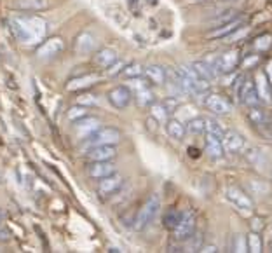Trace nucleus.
<instances>
[{
	"label": "nucleus",
	"instance_id": "obj_1",
	"mask_svg": "<svg viewBox=\"0 0 272 253\" xmlns=\"http://www.w3.org/2000/svg\"><path fill=\"white\" fill-rule=\"evenodd\" d=\"M9 26L14 39L23 44H33L41 42L46 37V21L41 16L35 14H21L9 19Z\"/></svg>",
	"mask_w": 272,
	"mask_h": 253
},
{
	"label": "nucleus",
	"instance_id": "obj_2",
	"mask_svg": "<svg viewBox=\"0 0 272 253\" xmlns=\"http://www.w3.org/2000/svg\"><path fill=\"white\" fill-rule=\"evenodd\" d=\"M159 208H161V197H159V194H152V196L147 199V203H145L143 206L140 208V211H138L135 222H133V227H135V231H145V229H147L148 225L153 222L156 215L159 213Z\"/></svg>",
	"mask_w": 272,
	"mask_h": 253
},
{
	"label": "nucleus",
	"instance_id": "obj_3",
	"mask_svg": "<svg viewBox=\"0 0 272 253\" xmlns=\"http://www.w3.org/2000/svg\"><path fill=\"white\" fill-rule=\"evenodd\" d=\"M122 138V133L117 128H112V126H105V128H100L96 133H93L91 136L86 140V150L91 147H98V145H117Z\"/></svg>",
	"mask_w": 272,
	"mask_h": 253
},
{
	"label": "nucleus",
	"instance_id": "obj_4",
	"mask_svg": "<svg viewBox=\"0 0 272 253\" xmlns=\"http://www.w3.org/2000/svg\"><path fill=\"white\" fill-rule=\"evenodd\" d=\"M225 196H227V199L230 201L232 206L238 209V211L246 213V215L248 213L255 211L253 199H251V197L248 196L241 187H238V185H228L227 191H225Z\"/></svg>",
	"mask_w": 272,
	"mask_h": 253
},
{
	"label": "nucleus",
	"instance_id": "obj_5",
	"mask_svg": "<svg viewBox=\"0 0 272 253\" xmlns=\"http://www.w3.org/2000/svg\"><path fill=\"white\" fill-rule=\"evenodd\" d=\"M196 225H197V216L192 209H187V211L181 213L178 224L173 229V236H175L176 241H185L188 239L192 234L196 232Z\"/></svg>",
	"mask_w": 272,
	"mask_h": 253
},
{
	"label": "nucleus",
	"instance_id": "obj_6",
	"mask_svg": "<svg viewBox=\"0 0 272 253\" xmlns=\"http://www.w3.org/2000/svg\"><path fill=\"white\" fill-rule=\"evenodd\" d=\"M63 51H65V41L61 37H58V35H54V37L44 39L41 42V46L37 47L35 54L41 60H53V58H56Z\"/></svg>",
	"mask_w": 272,
	"mask_h": 253
},
{
	"label": "nucleus",
	"instance_id": "obj_7",
	"mask_svg": "<svg viewBox=\"0 0 272 253\" xmlns=\"http://www.w3.org/2000/svg\"><path fill=\"white\" fill-rule=\"evenodd\" d=\"M239 63H241V56H239L238 51H236V49L225 51V53H222L220 56H216L215 72H216V75L230 74V72H234V70L238 68Z\"/></svg>",
	"mask_w": 272,
	"mask_h": 253
},
{
	"label": "nucleus",
	"instance_id": "obj_8",
	"mask_svg": "<svg viewBox=\"0 0 272 253\" xmlns=\"http://www.w3.org/2000/svg\"><path fill=\"white\" fill-rule=\"evenodd\" d=\"M122 185H124V176L113 173V175L106 176V178L98 180V189H96L98 196H100L101 199H108V197L115 196V194L121 191Z\"/></svg>",
	"mask_w": 272,
	"mask_h": 253
},
{
	"label": "nucleus",
	"instance_id": "obj_9",
	"mask_svg": "<svg viewBox=\"0 0 272 253\" xmlns=\"http://www.w3.org/2000/svg\"><path fill=\"white\" fill-rule=\"evenodd\" d=\"M101 128V121L94 116H86L82 119L75 121V126H73V131H75L77 140L86 141L93 133H96L98 129Z\"/></svg>",
	"mask_w": 272,
	"mask_h": 253
},
{
	"label": "nucleus",
	"instance_id": "obj_10",
	"mask_svg": "<svg viewBox=\"0 0 272 253\" xmlns=\"http://www.w3.org/2000/svg\"><path fill=\"white\" fill-rule=\"evenodd\" d=\"M204 106H206L210 112L216 114V116H225V114L232 112V103L227 100L225 96L218 93H210L204 98Z\"/></svg>",
	"mask_w": 272,
	"mask_h": 253
},
{
	"label": "nucleus",
	"instance_id": "obj_11",
	"mask_svg": "<svg viewBox=\"0 0 272 253\" xmlns=\"http://www.w3.org/2000/svg\"><path fill=\"white\" fill-rule=\"evenodd\" d=\"M106 98H108V103L112 105L113 109L122 110V109H126V106L131 103L133 93H131V89L126 88V86H115L113 89L108 91Z\"/></svg>",
	"mask_w": 272,
	"mask_h": 253
},
{
	"label": "nucleus",
	"instance_id": "obj_12",
	"mask_svg": "<svg viewBox=\"0 0 272 253\" xmlns=\"http://www.w3.org/2000/svg\"><path fill=\"white\" fill-rule=\"evenodd\" d=\"M113 173H117V166L113 164V161H91L88 168V175L93 180L106 178Z\"/></svg>",
	"mask_w": 272,
	"mask_h": 253
},
{
	"label": "nucleus",
	"instance_id": "obj_13",
	"mask_svg": "<svg viewBox=\"0 0 272 253\" xmlns=\"http://www.w3.org/2000/svg\"><path fill=\"white\" fill-rule=\"evenodd\" d=\"M253 82H255V89L258 93V98L260 101L263 103H272V89H270V82H269V77H267L265 72H257L253 77Z\"/></svg>",
	"mask_w": 272,
	"mask_h": 253
},
{
	"label": "nucleus",
	"instance_id": "obj_14",
	"mask_svg": "<svg viewBox=\"0 0 272 253\" xmlns=\"http://www.w3.org/2000/svg\"><path fill=\"white\" fill-rule=\"evenodd\" d=\"M135 96H136V101L140 106H143V109H147V106H150L153 103V93L150 89H148V82L143 81L141 77L135 79Z\"/></svg>",
	"mask_w": 272,
	"mask_h": 253
},
{
	"label": "nucleus",
	"instance_id": "obj_15",
	"mask_svg": "<svg viewBox=\"0 0 272 253\" xmlns=\"http://www.w3.org/2000/svg\"><path fill=\"white\" fill-rule=\"evenodd\" d=\"M86 157L89 161H113L117 157V149L115 145H98L88 149Z\"/></svg>",
	"mask_w": 272,
	"mask_h": 253
},
{
	"label": "nucleus",
	"instance_id": "obj_16",
	"mask_svg": "<svg viewBox=\"0 0 272 253\" xmlns=\"http://www.w3.org/2000/svg\"><path fill=\"white\" fill-rule=\"evenodd\" d=\"M238 96H241V101L248 106V109L258 105V101H260L258 93H257V89H255V82L251 81V79H244Z\"/></svg>",
	"mask_w": 272,
	"mask_h": 253
},
{
	"label": "nucleus",
	"instance_id": "obj_17",
	"mask_svg": "<svg viewBox=\"0 0 272 253\" xmlns=\"http://www.w3.org/2000/svg\"><path fill=\"white\" fill-rule=\"evenodd\" d=\"M101 81V75L100 74H86V75H79V77L72 79V81L66 84V89L68 91H82V89H88L91 86L98 84Z\"/></svg>",
	"mask_w": 272,
	"mask_h": 253
},
{
	"label": "nucleus",
	"instance_id": "obj_18",
	"mask_svg": "<svg viewBox=\"0 0 272 253\" xmlns=\"http://www.w3.org/2000/svg\"><path fill=\"white\" fill-rule=\"evenodd\" d=\"M223 150L228 154H238L244 149V138L238 131H227L222 138Z\"/></svg>",
	"mask_w": 272,
	"mask_h": 253
},
{
	"label": "nucleus",
	"instance_id": "obj_19",
	"mask_svg": "<svg viewBox=\"0 0 272 253\" xmlns=\"http://www.w3.org/2000/svg\"><path fill=\"white\" fill-rule=\"evenodd\" d=\"M75 51L81 54H89L96 49V37L91 31H81L75 39Z\"/></svg>",
	"mask_w": 272,
	"mask_h": 253
},
{
	"label": "nucleus",
	"instance_id": "obj_20",
	"mask_svg": "<svg viewBox=\"0 0 272 253\" xmlns=\"http://www.w3.org/2000/svg\"><path fill=\"white\" fill-rule=\"evenodd\" d=\"M241 26H243V18L239 16V18L234 19V21L225 23V25L213 28L210 33H208V39H223V37H228V35L236 33V31L241 28Z\"/></svg>",
	"mask_w": 272,
	"mask_h": 253
},
{
	"label": "nucleus",
	"instance_id": "obj_21",
	"mask_svg": "<svg viewBox=\"0 0 272 253\" xmlns=\"http://www.w3.org/2000/svg\"><path fill=\"white\" fill-rule=\"evenodd\" d=\"M47 0H13V7L21 13H38L47 9Z\"/></svg>",
	"mask_w": 272,
	"mask_h": 253
},
{
	"label": "nucleus",
	"instance_id": "obj_22",
	"mask_svg": "<svg viewBox=\"0 0 272 253\" xmlns=\"http://www.w3.org/2000/svg\"><path fill=\"white\" fill-rule=\"evenodd\" d=\"M145 79L153 86H164L168 82V72L164 66L150 65L145 68Z\"/></svg>",
	"mask_w": 272,
	"mask_h": 253
},
{
	"label": "nucleus",
	"instance_id": "obj_23",
	"mask_svg": "<svg viewBox=\"0 0 272 253\" xmlns=\"http://www.w3.org/2000/svg\"><path fill=\"white\" fill-rule=\"evenodd\" d=\"M94 65L100 66V68H108V66H112L113 63L117 61V51L112 49V47H105V49H100L96 54H94L93 58Z\"/></svg>",
	"mask_w": 272,
	"mask_h": 253
},
{
	"label": "nucleus",
	"instance_id": "obj_24",
	"mask_svg": "<svg viewBox=\"0 0 272 253\" xmlns=\"http://www.w3.org/2000/svg\"><path fill=\"white\" fill-rule=\"evenodd\" d=\"M204 150H206V154L211 159H220L225 152L222 140L216 136H211V134H206V138H204Z\"/></svg>",
	"mask_w": 272,
	"mask_h": 253
},
{
	"label": "nucleus",
	"instance_id": "obj_25",
	"mask_svg": "<svg viewBox=\"0 0 272 253\" xmlns=\"http://www.w3.org/2000/svg\"><path fill=\"white\" fill-rule=\"evenodd\" d=\"M166 133L169 138H173V140H183L185 138V133H187V129H185V126L181 124L178 119H168L166 121Z\"/></svg>",
	"mask_w": 272,
	"mask_h": 253
},
{
	"label": "nucleus",
	"instance_id": "obj_26",
	"mask_svg": "<svg viewBox=\"0 0 272 253\" xmlns=\"http://www.w3.org/2000/svg\"><path fill=\"white\" fill-rule=\"evenodd\" d=\"M169 112H171V110L168 109L166 103H152L150 105V116L157 122H164V124H166V121L169 119Z\"/></svg>",
	"mask_w": 272,
	"mask_h": 253
},
{
	"label": "nucleus",
	"instance_id": "obj_27",
	"mask_svg": "<svg viewBox=\"0 0 272 253\" xmlns=\"http://www.w3.org/2000/svg\"><path fill=\"white\" fill-rule=\"evenodd\" d=\"M246 241H248V251L260 253L263 250V243H262V238H260V232L251 231L250 234H248Z\"/></svg>",
	"mask_w": 272,
	"mask_h": 253
},
{
	"label": "nucleus",
	"instance_id": "obj_28",
	"mask_svg": "<svg viewBox=\"0 0 272 253\" xmlns=\"http://www.w3.org/2000/svg\"><path fill=\"white\" fill-rule=\"evenodd\" d=\"M238 18H239L238 11H225L223 14H220V16H216L215 19H211V26L216 28V26H222V25H225V23H230Z\"/></svg>",
	"mask_w": 272,
	"mask_h": 253
},
{
	"label": "nucleus",
	"instance_id": "obj_29",
	"mask_svg": "<svg viewBox=\"0 0 272 253\" xmlns=\"http://www.w3.org/2000/svg\"><path fill=\"white\" fill-rule=\"evenodd\" d=\"M88 116V106L86 105H73L72 109L66 112V117H68V121H72V122H75L79 119H82V117H86Z\"/></svg>",
	"mask_w": 272,
	"mask_h": 253
},
{
	"label": "nucleus",
	"instance_id": "obj_30",
	"mask_svg": "<svg viewBox=\"0 0 272 253\" xmlns=\"http://www.w3.org/2000/svg\"><path fill=\"white\" fill-rule=\"evenodd\" d=\"M122 74L129 79H138V77H141V75H145V68L140 65V63H131V65H126V68Z\"/></svg>",
	"mask_w": 272,
	"mask_h": 253
},
{
	"label": "nucleus",
	"instance_id": "obj_31",
	"mask_svg": "<svg viewBox=\"0 0 272 253\" xmlns=\"http://www.w3.org/2000/svg\"><path fill=\"white\" fill-rule=\"evenodd\" d=\"M185 241H187V246H185L187 251H201V248H203V236L197 234V232H194L190 238Z\"/></svg>",
	"mask_w": 272,
	"mask_h": 253
},
{
	"label": "nucleus",
	"instance_id": "obj_32",
	"mask_svg": "<svg viewBox=\"0 0 272 253\" xmlns=\"http://www.w3.org/2000/svg\"><path fill=\"white\" fill-rule=\"evenodd\" d=\"M206 121V133L204 134H211V136H216L222 140L223 138V129L220 128V124L215 119H204Z\"/></svg>",
	"mask_w": 272,
	"mask_h": 253
},
{
	"label": "nucleus",
	"instance_id": "obj_33",
	"mask_svg": "<svg viewBox=\"0 0 272 253\" xmlns=\"http://www.w3.org/2000/svg\"><path fill=\"white\" fill-rule=\"evenodd\" d=\"M188 131L196 133V134L206 133V121H204L203 117H196V119L188 121Z\"/></svg>",
	"mask_w": 272,
	"mask_h": 253
},
{
	"label": "nucleus",
	"instance_id": "obj_34",
	"mask_svg": "<svg viewBox=\"0 0 272 253\" xmlns=\"http://www.w3.org/2000/svg\"><path fill=\"white\" fill-rule=\"evenodd\" d=\"M181 213L175 211V209H171V211L168 213L166 216H164V225H166V229H169V231H173V229L176 227V224H178Z\"/></svg>",
	"mask_w": 272,
	"mask_h": 253
},
{
	"label": "nucleus",
	"instance_id": "obj_35",
	"mask_svg": "<svg viewBox=\"0 0 272 253\" xmlns=\"http://www.w3.org/2000/svg\"><path fill=\"white\" fill-rule=\"evenodd\" d=\"M232 250L238 251V253L248 251V241L244 239V236H241V234L234 236V244H232Z\"/></svg>",
	"mask_w": 272,
	"mask_h": 253
},
{
	"label": "nucleus",
	"instance_id": "obj_36",
	"mask_svg": "<svg viewBox=\"0 0 272 253\" xmlns=\"http://www.w3.org/2000/svg\"><path fill=\"white\" fill-rule=\"evenodd\" d=\"M270 46H272V37L269 33L262 35V37H258L257 41H255V47H257L258 51H267Z\"/></svg>",
	"mask_w": 272,
	"mask_h": 253
},
{
	"label": "nucleus",
	"instance_id": "obj_37",
	"mask_svg": "<svg viewBox=\"0 0 272 253\" xmlns=\"http://www.w3.org/2000/svg\"><path fill=\"white\" fill-rule=\"evenodd\" d=\"M124 68H126V63H124V61H121V60H117L112 66H108V68H106V74H108L110 77H113V75L124 72Z\"/></svg>",
	"mask_w": 272,
	"mask_h": 253
},
{
	"label": "nucleus",
	"instance_id": "obj_38",
	"mask_svg": "<svg viewBox=\"0 0 272 253\" xmlns=\"http://www.w3.org/2000/svg\"><path fill=\"white\" fill-rule=\"evenodd\" d=\"M263 225H265L263 219H253V220H251V231L260 232L263 229Z\"/></svg>",
	"mask_w": 272,
	"mask_h": 253
},
{
	"label": "nucleus",
	"instance_id": "obj_39",
	"mask_svg": "<svg viewBox=\"0 0 272 253\" xmlns=\"http://www.w3.org/2000/svg\"><path fill=\"white\" fill-rule=\"evenodd\" d=\"M258 61H260V56H258V54H255V56H250V58H246V60H244V66L253 65V63H258Z\"/></svg>",
	"mask_w": 272,
	"mask_h": 253
},
{
	"label": "nucleus",
	"instance_id": "obj_40",
	"mask_svg": "<svg viewBox=\"0 0 272 253\" xmlns=\"http://www.w3.org/2000/svg\"><path fill=\"white\" fill-rule=\"evenodd\" d=\"M201 251H204V253H213V251H218V248H216L215 244H206V246H204V244H203Z\"/></svg>",
	"mask_w": 272,
	"mask_h": 253
},
{
	"label": "nucleus",
	"instance_id": "obj_41",
	"mask_svg": "<svg viewBox=\"0 0 272 253\" xmlns=\"http://www.w3.org/2000/svg\"><path fill=\"white\" fill-rule=\"evenodd\" d=\"M265 74H267V77H269V82L272 84V61L267 65V68H265Z\"/></svg>",
	"mask_w": 272,
	"mask_h": 253
},
{
	"label": "nucleus",
	"instance_id": "obj_42",
	"mask_svg": "<svg viewBox=\"0 0 272 253\" xmlns=\"http://www.w3.org/2000/svg\"><path fill=\"white\" fill-rule=\"evenodd\" d=\"M2 220H4V213L0 211V222H2Z\"/></svg>",
	"mask_w": 272,
	"mask_h": 253
}]
</instances>
